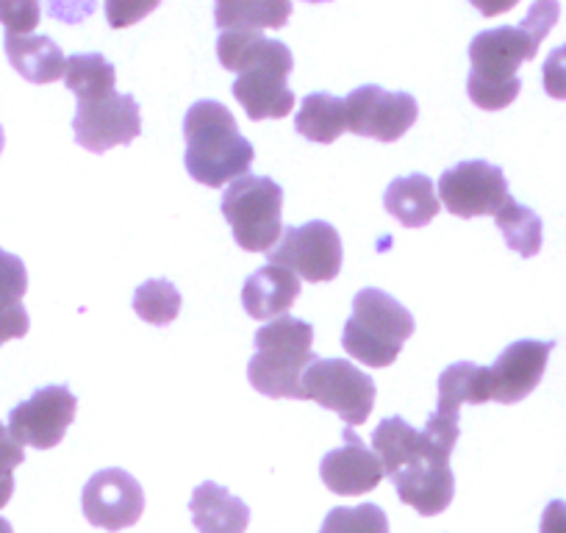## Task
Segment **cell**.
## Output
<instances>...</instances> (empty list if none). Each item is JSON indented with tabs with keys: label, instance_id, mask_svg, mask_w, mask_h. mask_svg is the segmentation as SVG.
Returning a JSON list of instances; mask_svg holds the SVG:
<instances>
[{
	"label": "cell",
	"instance_id": "cell-23",
	"mask_svg": "<svg viewBox=\"0 0 566 533\" xmlns=\"http://www.w3.org/2000/svg\"><path fill=\"white\" fill-rule=\"evenodd\" d=\"M486 367H478V364L472 362H459L450 364V367L439 375V415L459 417V409L464 404H486Z\"/></svg>",
	"mask_w": 566,
	"mask_h": 533
},
{
	"label": "cell",
	"instance_id": "cell-16",
	"mask_svg": "<svg viewBox=\"0 0 566 533\" xmlns=\"http://www.w3.org/2000/svg\"><path fill=\"white\" fill-rule=\"evenodd\" d=\"M342 437H345V445L328 450L325 459L319 461V478L328 487V492L342 494V498L373 492L386 478L384 464L350 426L342 431Z\"/></svg>",
	"mask_w": 566,
	"mask_h": 533
},
{
	"label": "cell",
	"instance_id": "cell-29",
	"mask_svg": "<svg viewBox=\"0 0 566 533\" xmlns=\"http://www.w3.org/2000/svg\"><path fill=\"white\" fill-rule=\"evenodd\" d=\"M25 461V450L18 439L9 433V428L0 422V509L12 500L14 494V470Z\"/></svg>",
	"mask_w": 566,
	"mask_h": 533
},
{
	"label": "cell",
	"instance_id": "cell-13",
	"mask_svg": "<svg viewBox=\"0 0 566 533\" xmlns=\"http://www.w3.org/2000/svg\"><path fill=\"white\" fill-rule=\"evenodd\" d=\"M75 411H78V400L67 386H42L25 404L14 406L9 415V433L20 445L51 450L73 426Z\"/></svg>",
	"mask_w": 566,
	"mask_h": 533
},
{
	"label": "cell",
	"instance_id": "cell-35",
	"mask_svg": "<svg viewBox=\"0 0 566 533\" xmlns=\"http://www.w3.org/2000/svg\"><path fill=\"white\" fill-rule=\"evenodd\" d=\"M3 145H7V134H3V125H0V154H3Z\"/></svg>",
	"mask_w": 566,
	"mask_h": 533
},
{
	"label": "cell",
	"instance_id": "cell-22",
	"mask_svg": "<svg viewBox=\"0 0 566 533\" xmlns=\"http://www.w3.org/2000/svg\"><path fill=\"white\" fill-rule=\"evenodd\" d=\"M295 128L301 137L312 139V143H336L342 137V130L347 128L345 101L331 95V92H312V95L303 97L301 114L295 117Z\"/></svg>",
	"mask_w": 566,
	"mask_h": 533
},
{
	"label": "cell",
	"instance_id": "cell-5",
	"mask_svg": "<svg viewBox=\"0 0 566 533\" xmlns=\"http://www.w3.org/2000/svg\"><path fill=\"white\" fill-rule=\"evenodd\" d=\"M422 433V453L389 478L402 503L411 505L422 516H437L455 498V475L453 467H450V456L459 442V417H444L433 411L424 422Z\"/></svg>",
	"mask_w": 566,
	"mask_h": 533
},
{
	"label": "cell",
	"instance_id": "cell-1",
	"mask_svg": "<svg viewBox=\"0 0 566 533\" xmlns=\"http://www.w3.org/2000/svg\"><path fill=\"white\" fill-rule=\"evenodd\" d=\"M558 3H533L520 25H497L486 29L470 42V81L467 92L478 108L497 112L511 106L522 90L516 75L522 62L536 59L538 45L558 20Z\"/></svg>",
	"mask_w": 566,
	"mask_h": 533
},
{
	"label": "cell",
	"instance_id": "cell-18",
	"mask_svg": "<svg viewBox=\"0 0 566 533\" xmlns=\"http://www.w3.org/2000/svg\"><path fill=\"white\" fill-rule=\"evenodd\" d=\"M189 514L200 533H244L250 525L248 503L214 481L195 487Z\"/></svg>",
	"mask_w": 566,
	"mask_h": 533
},
{
	"label": "cell",
	"instance_id": "cell-4",
	"mask_svg": "<svg viewBox=\"0 0 566 533\" xmlns=\"http://www.w3.org/2000/svg\"><path fill=\"white\" fill-rule=\"evenodd\" d=\"M314 328L306 320L283 314L275 323L255 331V353L248 364V380L266 397H295L306 400L303 373L317 362L312 351Z\"/></svg>",
	"mask_w": 566,
	"mask_h": 533
},
{
	"label": "cell",
	"instance_id": "cell-19",
	"mask_svg": "<svg viewBox=\"0 0 566 533\" xmlns=\"http://www.w3.org/2000/svg\"><path fill=\"white\" fill-rule=\"evenodd\" d=\"M3 48H7V56L12 62V67L25 81H31V84H53V81L64 79L67 56H64L62 48L51 36H7Z\"/></svg>",
	"mask_w": 566,
	"mask_h": 533
},
{
	"label": "cell",
	"instance_id": "cell-25",
	"mask_svg": "<svg viewBox=\"0 0 566 533\" xmlns=\"http://www.w3.org/2000/svg\"><path fill=\"white\" fill-rule=\"evenodd\" d=\"M292 3L286 0H270V3H237L222 0L214 7V20L222 31H259V29H283L290 20Z\"/></svg>",
	"mask_w": 566,
	"mask_h": 533
},
{
	"label": "cell",
	"instance_id": "cell-33",
	"mask_svg": "<svg viewBox=\"0 0 566 533\" xmlns=\"http://www.w3.org/2000/svg\"><path fill=\"white\" fill-rule=\"evenodd\" d=\"M538 533H566V503L564 500H553L547 503L542 514V527Z\"/></svg>",
	"mask_w": 566,
	"mask_h": 533
},
{
	"label": "cell",
	"instance_id": "cell-27",
	"mask_svg": "<svg viewBox=\"0 0 566 533\" xmlns=\"http://www.w3.org/2000/svg\"><path fill=\"white\" fill-rule=\"evenodd\" d=\"M134 312L150 325H170L181 312V292L167 279L145 281L134 292Z\"/></svg>",
	"mask_w": 566,
	"mask_h": 533
},
{
	"label": "cell",
	"instance_id": "cell-24",
	"mask_svg": "<svg viewBox=\"0 0 566 533\" xmlns=\"http://www.w3.org/2000/svg\"><path fill=\"white\" fill-rule=\"evenodd\" d=\"M64 84L78 97V103H90L117 92V70L103 53H75L67 59Z\"/></svg>",
	"mask_w": 566,
	"mask_h": 533
},
{
	"label": "cell",
	"instance_id": "cell-26",
	"mask_svg": "<svg viewBox=\"0 0 566 533\" xmlns=\"http://www.w3.org/2000/svg\"><path fill=\"white\" fill-rule=\"evenodd\" d=\"M494 220H497V228L505 237V242H509V248L516 250L522 259H533V255L542 250L544 226H542V217H538L533 209H527V206L516 203L514 198H509L503 209L494 215Z\"/></svg>",
	"mask_w": 566,
	"mask_h": 533
},
{
	"label": "cell",
	"instance_id": "cell-11",
	"mask_svg": "<svg viewBox=\"0 0 566 533\" xmlns=\"http://www.w3.org/2000/svg\"><path fill=\"white\" fill-rule=\"evenodd\" d=\"M73 130L75 143L92 154H106L117 145H130L142 134L139 103L128 92H112L97 101L78 103Z\"/></svg>",
	"mask_w": 566,
	"mask_h": 533
},
{
	"label": "cell",
	"instance_id": "cell-34",
	"mask_svg": "<svg viewBox=\"0 0 566 533\" xmlns=\"http://www.w3.org/2000/svg\"><path fill=\"white\" fill-rule=\"evenodd\" d=\"M0 533H14L12 522H9V520H3V516H0Z\"/></svg>",
	"mask_w": 566,
	"mask_h": 533
},
{
	"label": "cell",
	"instance_id": "cell-20",
	"mask_svg": "<svg viewBox=\"0 0 566 533\" xmlns=\"http://www.w3.org/2000/svg\"><path fill=\"white\" fill-rule=\"evenodd\" d=\"M384 206L400 226L422 228L439 215V198L433 181L424 173L395 178L384 192Z\"/></svg>",
	"mask_w": 566,
	"mask_h": 533
},
{
	"label": "cell",
	"instance_id": "cell-30",
	"mask_svg": "<svg viewBox=\"0 0 566 533\" xmlns=\"http://www.w3.org/2000/svg\"><path fill=\"white\" fill-rule=\"evenodd\" d=\"M0 23L7 25V36H31L40 23L36 3H0Z\"/></svg>",
	"mask_w": 566,
	"mask_h": 533
},
{
	"label": "cell",
	"instance_id": "cell-31",
	"mask_svg": "<svg viewBox=\"0 0 566 533\" xmlns=\"http://www.w3.org/2000/svg\"><path fill=\"white\" fill-rule=\"evenodd\" d=\"M542 81L544 92L555 101H566V42L560 48H555L547 59H544L542 67Z\"/></svg>",
	"mask_w": 566,
	"mask_h": 533
},
{
	"label": "cell",
	"instance_id": "cell-9",
	"mask_svg": "<svg viewBox=\"0 0 566 533\" xmlns=\"http://www.w3.org/2000/svg\"><path fill=\"white\" fill-rule=\"evenodd\" d=\"M270 264L286 266L308 284L334 281L342 270V237L331 222L312 220L283 228L281 242L270 250Z\"/></svg>",
	"mask_w": 566,
	"mask_h": 533
},
{
	"label": "cell",
	"instance_id": "cell-7",
	"mask_svg": "<svg viewBox=\"0 0 566 533\" xmlns=\"http://www.w3.org/2000/svg\"><path fill=\"white\" fill-rule=\"evenodd\" d=\"M283 189L266 176H242L222 195V217L248 253H270L281 242Z\"/></svg>",
	"mask_w": 566,
	"mask_h": 533
},
{
	"label": "cell",
	"instance_id": "cell-12",
	"mask_svg": "<svg viewBox=\"0 0 566 533\" xmlns=\"http://www.w3.org/2000/svg\"><path fill=\"white\" fill-rule=\"evenodd\" d=\"M439 195H442L444 209L464 220L497 215L505 200L511 198L505 173L483 159L461 161V165L444 170L439 178Z\"/></svg>",
	"mask_w": 566,
	"mask_h": 533
},
{
	"label": "cell",
	"instance_id": "cell-2",
	"mask_svg": "<svg viewBox=\"0 0 566 533\" xmlns=\"http://www.w3.org/2000/svg\"><path fill=\"white\" fill-rule=\"evenodd\" d=\"M217 56L237 73L231 92L250 119H281L295 108V92L286 86L295 56L283 42L259 31H222Z\"/></svg>",
	"mask_w": 566,
	"mask_h": 533
},
{
	"label": "cell",
	"instance_id": "cell-3",
	"mask_svg": "<svg viewBox=\"0 0 566 533\" xmlns=\"http://www.w3.org/2000/svg\"><path fill=\"white\" fill-rule=\"evenodd\" d=\"M187 173L203 187H222L248 176L255 148L242 137L231 108L220 101H198L184 117Z\"/></svg>",
	"mask_w": 566,
	"mask_h": 533
},
{
	"label": "cell",
	"instance_id": "cell-15",
	"mask_svg": "<svg viewBox=\"0 0 566 533\" xmlns=\"http://www.w3.org/2000/svg\"><path fill=\"white\" fill-rule=\"evenodd\" d=\"M555 342L520 339L505 347L492 367H486L489 400L497 404H520L538 386L547 369V358Z\"/></svg>",
	"mask_w": 566,
	"mask_h": 533
},
{
	"label": "cell",
	"instance_id": "cell-10",
	"mask_svg": "<svg viewBox=\"0 0 566 533\" xmlns=\"http://www.w3.org/2000/svg\"><path fill=\"white\" fill-rule=\"evenodd\" d=\"M347 128L356 137L397 143L417 123V97L408 92H389L378 84H364L347 95Z\"/></svg>",
	"mask_w": 566,
	"mask_h": 533
},
{
	"label": "cell",
	"instance_id": "cell-14",
	"mask_svg": "<svg viewBox=\"0 0 566 533\" xmlns=\"http://www.w3.org/2000/svg\"><path fill=\"white\" fill-rule=\"evenodd\" d=\"M81 509L90 525L103 531H125L136 525L145 511V492L130 472L119 467L97 470L81 492Z\"/></svg>",
	"mask_w": 566,
	"mask_h": 533
},
{
	"label": "cell",
	"instance_id": "cell-17",
	"mask_svg": "<svg viewBox=\"0 0 566 533\" xmlns=\"http://www.w3.org/2000/svg\"><path fill=\"white\" fill-rule=\"evenodd\" d=\"M301 295V279L277 264L259 266L242 290V306L253 320L283 317Z\"/></svg>",
	"mask_w": 566,
	"mask_h": 533
},
{
	"label": "cell",
	"instance_id": "cell-8",
	"mask_svg": "<svg viewBox=\"0 0 566 533\" xmlns=\"http://www.w3.org/2000/svg\"><path fill=\"white\" fill-rule=\"evenodd\" d=\"M306 400L339 415L347 426H361L375 406V380L345 358H317L303 373Z\"/></svg>",
	"mask_w": 566,
	"mask_h": 533
},
{
	"label": "cell",
	"instance_id": "cell-32",
	"mask_svg": "<svg viewBox=\"0 0 566 533\" xmlns=\"http://www.w3.org/2000/svg\"><path fill=\"white\" fill-rule=\"evenodd\" d=\"M156 3H139V7H123V3H108L106 14L112 20V29H123V25L136 23L139 18H145L148 12H154Z\"/></svg>",
	"mask_w": 566,
	"mask_h": 533
},
{
	"label": "cell",
	"instance_id": "cell-6",
	"mask_svg": "<svg viewBox=\"0 0 566 533\" xmlns=\"http://www.w3.org/2000/svg\"><path fill=\"white\" fill-rule=\"evenodd\" d=\"M411 336V312L400 301L386 295L384 290L367 286L353 297V314L342 334V345L350 353V358L367 364V367L384 369L395 364L402 345Z\"/></svg>",
	"mask_w": 566,
	"mask_h": 533
},
{
	"label": "cell",
	"instance_id": "cell-28",
	"mask_svg": "<svg viewBox=\"0 0 566 533\" xmlns=\"http://www.w3.org/2000/svg\"><path fill=\"white\" fill-rule=\"evenodd\" d=\"M319 533H389V516L375 503L336 505L328 511Z\"/></svg>",
	"mask_w": 566,
	"mask_h": 533
},
{
	"label": "cell",
	"instance_id": "cell-21",
	"mask_svg": "<svg viewBox=\"0 0 566 533\" xmlns=\"http://www.w3.org/2000/svg\"><path fill=\"white\" fill-rule=\"evenodd\" d=\"M29 292V273L20 255L0 248V345L23 339L31 328L23 297Z\"/></svg>",
	"mask_w": 566,
	"mask_h": 533
}]
</instances>
